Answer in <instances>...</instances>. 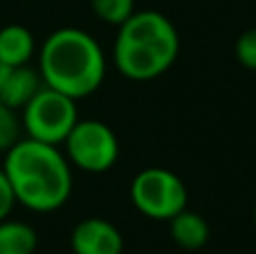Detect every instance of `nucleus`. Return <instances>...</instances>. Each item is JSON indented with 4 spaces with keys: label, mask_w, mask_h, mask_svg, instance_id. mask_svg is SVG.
<instances>
[{
    "label": "nucleus",
    "mask_w": 256,
    "mask_h": 254,
    "mask_svg": "<svg viewBox=\"0 0 256 254\" xmlns=\"http://www.w3.org/2000/svg\"><path fill=\"white\" fill-rule=\"evenodd\" d=\"M76 99L40 86L38 92L22 106V126L27 138L45 144H63L72 126L76 124Z\"/></svg>",
    "instance_id": "nucleus-4"
},
{
    "label": "nucleus",
    "mask_w": 256,
    "mask_h": 254,
    "mask_svg": "<svg viewBox=\"0 0 256 254\" xmlns=\"http://www.w3.org/2000/svg\"><path fill=\"white\" fill-rule=\"evenodd\" d=\"M254 225H256V210H254Z\"/></svg>",
    "instance_id": "nucleus-17"
},
{
    "label": "nucleus",
    "mask_w": 256,
    "mask_h": 254,
    "mask_svg": "<svg viewBox=\"0 0 256 254\" xmlns=\"http://www.w3.org/2000/svg\"><path fill=\"white\" fill-rule=\"evenodd\" d=\"M9 70H12V68H7L4 63H0V86H2V81H4V76H7Z\"/></svg>",
    "instance_id": "nucleus-16"
},
{
    "label": "nucleus",
    "mask_w": 256,
    "mask_h": 254,
    "mask_svg": "<svg viewBox=\"0 0 256 254\" xmlns=\"http://www.w3.org/2000/svg\"><path fill=\"white\" fill-rule=\"evenodd\" d=\"M18 133H20V124H18L16 112L0 104V151H7L12 144H16Z\"/></svg>",
    "instance_id": "nucleus-13"
},
{
    "label": "nucleus",
    "mask_w": 256,
    "mask_h": 254,
    "mask_svg": "<svg viewBox=\"0 0 256 254\" xmlns=\"http://www.w3.org/2000/svg\"><path fill=\"white\" fill-rule=\"evenodd\" d=\"M16 205V196H14V189L9 184L4 171L0 169V220H4L9 216V212Z\"/></svg>",
    "instance_id": "nucleus-15"
},
{
    "label": "nucleus",
    "mask_w": 256,
    "mask_h": 254,
    "mask_svg": "<svg viewBox=\"0 0 256 254\" xmlns=\"http://www.w3.org/2000/svg\"><path fill=\"white\" fill-rule=\"evenodd\" d=\"M180 52V38L164 14L132 12L120 25L115 40L117 70L130 81H150L164 74Z\"/></svg>",
    "instance_id": "nucleus-3"
},
{
    "label": "nucleus",
    "mask_w": 256,
    "mask_h": 254,
    "mask_svg": "<svg viewBox=\"0 0 256 254\" xmlns=\"http://www.w3.org/2000/svg\"><path fill=\"white\" fill-rule=\"evenodd\" d=\"M186 187L173 171L150 166L135 176L130 184V200L144 216L168 220L186 207Z\"/></svg>",
    "instance_id": "nucleus-5"
},
{
    "label": "nucleus",
    "mask_w": 256,
    "mask_h": 254,
    "mask_svg": "<svg viewBox=\"0 0 256 254\" xmlns=\"http://www.w3.org/2000/svg\"><path fill=\"white\" fill-rule=\"evenodd\" d=\"M38 68L48 88L72 99H84L102 86L106 76V56L88 32L63 27L45 38Z\"/></svg>",
    "instance_id": "nucleus-2"
},
{
    "label": "nucleus",
    "mask_w": 256,
    "mask_h": 254,
    "mask_svg": "<svg viewBox=\"0 0 256 254\" xmlns=\"http://www.w3.org/2000/svg\"><path fill=\"white\" fill-rule=\"evenodd\" d=\"M90 4L102 20L117 27L128 20L135 12V0H90Z\"/></svg>",
    "instance_id": "nucleus-12"
},
{
    "label": "nucleus",
    "mask_w": 256,
    "mask_h": 254,
    "mask_svg": "<svg viewBox=\"0 0 256 254\" xmlns=\"http://www.w3.org/2000/svg\"><path fill=\"white\" fill-rule=\"evenodd\" d=\"M72 252L74 254H122L124 236L106 218H86L72 230Z\"/></svg>",
    "instance_id": "nucleus-7"
},
{
    "label": "nucleus",
    "mask_w": 256,
    "mask_h": 254,
    "mask_svg": "<svg viewBox=\"0 0 256 254\" xmlns=\"http://www.w3.org/2000/svg\"><path fill=\"white\" fill-rule=\"evenodd\" d=\"M36 232L20 220H0V254H34Z\"/></svg>",
    "instance_id": "nucleus-11"
},
{
    "label": "nucleus",
    "mask_w": 256,
    "mask_h": 254,
    "mask_svg": "<svg viewBox=\"0 0 256 254\" xmlns=\"http://www.w3.org/2000/svg\"><path fill=\"white\" fill-rule=\"evenodd\" d=\"M63 144L68 162L88 174H104L112 169L120 158V140L115 130L99 120H76Z\"/></svg>",
    "instance_id": "nucleus-6"
},
{
    "label": "nucleus",
    "mask_w": 256,
    "mask_h": 254,
    "mask_svg": "<svg viewBox=\"0 0 256 254\" xmlns=\"http://www.w3.org/2000/svg\"><path fill=\"white\" fill-rule=\"evenodd\" d=\"M40 88V76L36 70H32L30 66H18L12 68L4 76L2 86H0V104H4L7 108L16 110L22 108Z\"/></svg>",
    "instance_id": "nucleus-8"
},
{
    "label": "nucleus",
    "mask_w": 256,
    "mask_h": 254,
    "mask_svg": "<svg viewBox=\"0 0 256 254\" xmlns=\"http://www.w3.org/2000/svg\"><path fill=\"white\" fill-rule=\"evenodd\" d=\"M16 202L32 212H54L72 194V171L68 158L54 144L18 140L7 148L2 166Z\"/></svg>",
    "instance_id": "nucleus-1"
},
{
    "label": "nucleus",
    "mask_w": 256,
    "mask_h": 254,
    "mask_svg": "<svg viewBox=\"0 0 256 254\" xmlns=\"http://www.w3.org/2000/svg\"><path fill=\"white\" fill-rule=\"evenodd\" d=\"M236 58L240 66H245L248 70H256V27L248 30L236 38Z\"/></svg>",
    "instance_id": "nucleus-14"
},
{
    "label": "nucleus",
    "mask_w": 256,
    "mask_h": 254,
    "mask_svg": "<svg viewBox=\"0 0 256 254\" xmlns=\"http://www.w3.org/2000/svg\"><path fill=\"white\" fill-rule=\"evenodd\" d=\"M171 220V238L182 250H200L209 241V225L198 212L182 210Z\"/></svg>",
    "instance_id": "nucleus-10"
},
{
    "label": "nucleus",
    "mask_w": 256,
    "mask_h": 254,
    "mask_svg": "<svg viewBox=\"0 0 256 254\" xmlns=\"http://www.w3.org/2000/svg\"><path fill=\"white\" fill-rule=\"evenodd\" d=\"M34 54V36L22 25H7L0 30V63L7 68L27 66Z\"/></svg>",
    "instance_id": "nucleus-9"
}]
</instances>
